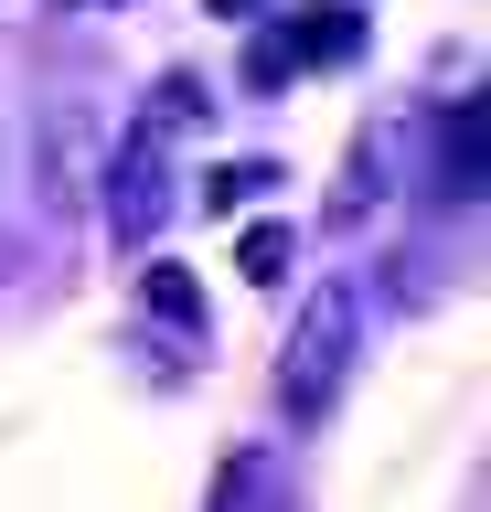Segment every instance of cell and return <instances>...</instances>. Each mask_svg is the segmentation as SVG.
I'll list each match as a JSON object with an SVG mask.
<instances>
[{
  "mask_svg": "<svg viewBox=\"0 0 491 512\" xmlns=\"http://www.w3.org/2000/svg\"><path fill=\"white\" fill-rule=\"evenodd\" d=\"M193 118L203 128V96L193 86H161V107L118 139V160H107V224L129 235V246H150L161 235V214H171V128Z\"/></svg>",
  "mask_w": 491,
  "mask_h": 512,
  "instance_id": "obj_1",
  "label": "cell"
},
{
  "mask_svg": "<svg viewBox=\"0 0 491 512\" xmlns=\"http://www.w3.org/2000/svg\"><path fill=\"white\" fill-rule=\"evenodd\" d=\"M353 320H363L353 288H321L310 320L289 331V352H278V406H289L299 427H321L331 395H342V374H353Z\"/></svg>",
  "mask_w": 491,
  "mask_h": 512,
  "instance_id": "obj_2",
  "label": "cell"
},
{
  "mask_svg": "<svg viewBox=\"0 0 491 512\" xmlns=\"http://www.w3.org/2000/svg\"><path fill=\"white\" fill-rule=\"evenodd\" d=\"M438 192L449 203H481V96H459L449 139H438Z\"/></svg>",
  "mask_w": 491,
  "mask_h": 512,
  "instance_id": "obj_3",
  "label": "cell"
},
{
  "mask_svg": "<svg viewBox=\"0 0 491 512\" xmlns=\"http://www.w3.org/2000/svg\"><path fill=\"white\" fill-rule=\"evenodd\" d=\"M278 43H289V64H342L363 43V11H310V22L278 32Z\"/></svg>",
  "mask_w": 491,
  "mask_h": 512,
  "instance_id": "obj_4",
  "label": "cell"
},
{
  "mask_svg": "<svg viewBox=\"0 0 491 512\" xmlns=\"http://www.w3.org/2000/svg\"><path fill=\"white\" fill-rule=\"evenodd\" d=\"M214 512H278V459H225Z\"/></svg>",
  "mask_w": 491,
  "mask_h": 512,
  "instance_id": "obj_5",
  "label": "cell"
},
{
  "mask_svg": "<svg viewBox=\"0 0 491 512\" xmlns=\"http://www.w3.org/2000/svg\"><path fill=\"white\" fill-rule=\"evenodd\" d=\"M150 310H161L171 331H193V342H203V299H193V278H182V267H150Z\"/></svg>",
  "mask_w": 491,
  "mask_h": 512,
  "instance_id": "obj_6",
  "label": "cell"
},
{
  "mask_svg": "<svg viewBox=\"0 0 491 512\" xmlns=\"http://www.w3.org/2000/svg\"><path fill=\"white\" fill-rule=\"evenodd\" d=\"M289 256H299V235H289V224H257V235H246V256H235V267H246V278H278Z\"/></svg>",
  "mask_w": 491,
  "mask_h": 512,
  "instance_id": "obj_7",
  "label": "cell"
},
{
  "mask_svg": "<svg viewBox=\"0 0 491 512\" xmlns=\"http://www.w3.org/2000/svg\"><path fill=\"white\" fill-rule=\"evenodd\" d=\"M278 182V171H267V160H225V171H214V182H203V203H214V214H225V203H246V192H267Z\"/></svg>",
  "mask_w": 491,
  "mask_h": 512,
  "instance_id": "obj_8",
  "label": "cell"
},
{
  "mask_svg": "<svg viewBox=\"0 0 491 512\" xmlns=\"http://www.w3.org/2000/svg\"><path fill=\"white\" fill-rule=\"evenodd\" d=\"M246 75H257V86H289L299 64H289V43H278V32H257V43H246Z\"/></svg>",
  "mask_w": 491,
  "mask_h": 512,
  "instance_id": "obj_9",
  "label": "cell"
},
{
  "mask_svg": "<svg viewBox=\"0 0 491 512\" xmlns=\"http://www.w3.org/2000/svg\"><path fill=\"white\" fill-rule=\"evenodd\" d=\"M214 11H225V22H246V11H257V0H214Z\"/></svg>",
  "mask_w": 491,
  "mask_h": 512,
  "instance_id": "obj_10",
  "label": "cell"
}]
</instances>
